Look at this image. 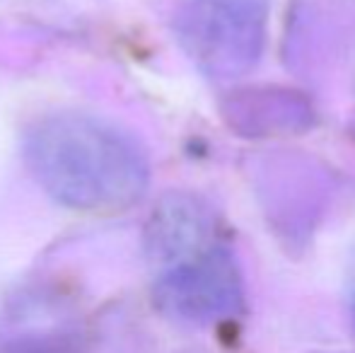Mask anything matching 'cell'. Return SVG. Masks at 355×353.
<instances>
[{"mask_svg": "<svg viewBox=\"0 0 355 353\" xmlns=\"http://www.w3.org/2000/svg\"><path fill=\"white\" fill-rule=\"evenodd\" d=\"M24 160L39 187L83 213H123L145 196L148 155L107 119L80 112L49 114L24 136Z\"/></svg>", "mask_w": 355, "mask_h": 353, "instance_id": "6da1fadb", "label": "cell"}, {"mask_svg": "<svg viewBox=\"0 0 355 353\" xmlns=\"http://www.w3.org/2000/svg\"><path fill=\"white\" fill-rule=\"evenodd\" d=\"M273 0H191L182 39L203 76L237 80L257 68L266 49Z\"/></svg>", "mask_w": 355, "mask_h": 353, "instance_id": "7a4b0ae2", "label": "cell"}, {"mask_svg": "<svg viewBox=\"0 0 355 353\" xmlns=\"http://www.w3.org/2000/svg\"><path fill=\"white\" fill-rule=\"evenodd\" d=\"M155 305L182 325H213L239 315L244 278L232 250L218 240L159 268Z\"/></svg>", "mask_w": 355, "mask_h": 353, "instance_id": "3957f363", "label": "cell"}, {"mask_svg": "<svg viewBox=\"0 0 355 353\" xmlns=\"http://www.w3.org/2000/svg\"><path fill=\"white\" fill-rule=\"evenodd\" d=\"M215 242V223L191 193H167L145 225V252L157 268Z\"/></svg>", "mask_w": 355, "mask_h": 353, "instance_id": "277c9868", "label": "cell"}, {"mask_svg": "<svg viewBox=\"0 0 355 353\" xmlns=\"http://www.w3.org/2000/svg\"><path fill=\"white\" fill-rule=\"evenodd\" d=\"M225 117L239 136H288L312 126L314 109L295 89L249 87L230 99Z\"/></svg>", "mask_w": 355, "mask_h": 353, "instance_id": "5b68a950", "label": "cell"}, {"mask_svg": "<svg viewBox=\"0 0 355 353\" xmlns=\"http://www.w3.org/2000/svg\"><path fill=\"white\" fill-rule=\"evenodd\" d=\"M5 353H61L58 349H53V346H49V344H17V346H12V349H8Z\"/></svg>", "mask_w": 355, "mask_h": 353, "instance_id": "8992f818", "label": "cell"}, {"mask_svg": "<svg viewBox=\"0 0 355 353\" xmlns=\"http://www.w3.org/2000/svg\"><path fill=\"white\" fill-rule=\"evenodd\" d=\"M353 315H355V307H353Z\"/></svg>", "mask_w": 355, "mask_h": 353, "instance_id": "52a82bcc", "label": "cell"}]
</instances>
